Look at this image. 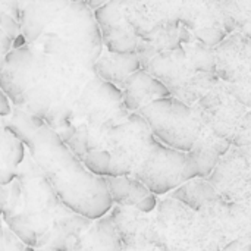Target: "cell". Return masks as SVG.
Returning <instances> with one entry per match:
<instances>
[{
	"mask_svg": "<svg viewBox=\"0 0 251 251\" xmlns=\"http://www.w3.org/2000/svg\"><path fill=\"white\" fill-rule=\"evenodd\" d=\"M121 97L125 109L129 113H137L144 106L171 97L166 87L149 75L144 69H138L126 78L121 88Z\"/></svg>",
	"mask_w": 251,
	"mask_h": 251,
	"instance_id": "17",
	"label": "cell"
},
{
	"mask_svg": "<svg viewBox=\"0 0 251 251\" xmlns=\"http://www.w3.org/2000/svg\"><path fill=\"white\" fill-rule=\"evenodd\" d=\"M128 115L129 112L122 103L121 90L94 75L74 101L63 126L54 134L81 162Z\"/></svg>",
	"mask_w": 251,
	"mask_h": 251,
	"instance_id": "6",
	"label": "cell"
},
{
	"mask_svg": "<svg viewBox=\"0 0 251 251\" xmlns=\"http://www.w3.org/2000/svg\"><path fill=\"white\" fill-rule=\"evenodd\" d=\"M24 251H44V250H35V249H31V247H25Z\"/></svg>",
	"mask_w": 251,
	"mask_h": 251,
	"instance_id": "29",
	"label": "cell"
},
{
	"mask_svg": "<svg viewBox=\"0 0 251 251\" xmlns=\"http://www.w3.org/2000/svg\"><path fill=\"white\" fill-rule=\"evenodd\" d=\"M7 190L3 224L25 247L71 251L93 222L60 201L28 151Z\"/></svg>",
	"mask_w": 251,
	"mask_h": 251,
	"instance_id": "2",
	"label": "cell"
},
{
	"mask_svg": "<svg viewBox=\"0 0 251 251\" xmlns=\"http://www.w3.org/2000/svg\"><path fill=\"white\" fill-rule=\"evenodd\" d=\"M9 4H10V1H0V12L4 10ZM10 50H12V41L4 34V31L0 28V72H1V69L4 66V59H6V56H7V53Z\"/></svg>",
	"mask_w": 251,
	"mask_h": 251,
	"instance_id": "25",
	"label": "cell"
},
{
	"mask_svg": "<svg viewBox=\"0 0 251 251\" xmlns=\"http://www.w3.org/2000/svg\"><path fill=\"white\" fill-rule=\"evenodd\" d=\"M25 246L0 221V251H24Z\"/></svg>",
	"mask_w": 251,
	"mask_h": 251,
	"instance_id": "24",
	"label": "cell"
},
{
	"mask_svg": "<svg viewBox=\"0 0 251 251\" xmlns=\"http://www.w3.org/2000/svg\"><path fill=\"white\" fill-rule=\"evenodd\" d=\"M93 76L91 69L68 65L24 44L7 53L0 72V91L10 106L24 109L57 132Z\"/></svg>",
	"mask_w": 251,
	"mask_h": 251,
	"instance_id": "1",
	"label": "cell"
},
{
	"mask_svg": "<svg viewBox=\"0 0 251 251\" xmlns=\"http://www.w3.org/2000/svg\"><path fill=\"white\" fill-rule=\"evenodd\" d=\"M229 143L225 140L213 135L204 125L200 129V134L193 146V149L188 151V156L193 159L196 169H197V178L207 179L218 165L219 159L229 150Z\"/></svg>",
	"mask_w": 251,
	"mask_h": 251,
	"instance_id": "18",
	"label": "cell"
},
{
	"mask_svg": "<svg viewBox=\"0 0 251 251\" xmlns=\"http://www.w3.org/2000/svg\"><path fill=\"white\" fill-rule=\"evenodd\" d=\"M151 225L159 251H222L201 216L171 197L159 200Z\"/></svg>",
	"mask_w": 251,
	"mask_h": 251,
	"instance_id": "7",
	"label": "cell"
},
{
	"mask_svg": "<svg viewBox=\"0 0 251 251\" xmlns=\"http://www.w3.org/2000/svg\"><path fill=\"white\" fill-rule=\"evenodd\" d=\"M116 162L122 176L137 179L156 197L166 196L197 178L196 165L188 153L159 143L138 113H131L121 126Z\"/></svg>",
	"mask_w": 251,
	"mask_h": 251,
	"instance_id": "5",
	"label": "cell"
},
{
	"mask_svg": "<svg viewBox=\"0 0 251 251\" xmlns=\"http://www.w3.org/2000/svg\"><path fill=\"white\" fill-rule=\"evenodd\" d=\"M154 251H159V250H157V249H156V250H154Z\"/></svg>",
	"mask_w": 251,
	"mask_h": 251,
	"instance_id": "30",
	"label": "cell"
},
{
	"mask_svg": "<svg viewBox=\"0 0 251 251\" xmlns=\"http://www.w3.org/2000/svg\"><path fill=\"white\" fill-rule=\"evenodd\" d=\"M124 249L126 251H154L151 213L146 215L134 207L112 206L107 213Z\"/></svg>",
	"mask_w": 251,
	"mask_h": 251,
	"instance_id": "14",
	"label": "cell"
},
{
	"mask_svg": "<svg viewBox=\"0 0 251 251\" xmlns=\"http://www.w3.org/2000/svg\"><path fill=\"white\" fill-rule=\"evenodd\" d=\"M71 251H126L109 216L93 221L88 229L74 243Z\"/></svg>",
	"mask_w": 251,
	"mask_h": 251,
	"instance_id": "20",
	"label": "cell"
},
{
	"mask_svg": "<svg viewBox=\"0 0 251 251\" xmlns=\"http://www.w3.org/2000/svg\"><path fill=\"white\" fill-rule=\"evenodd\" d=\"M100 29L101 44L106 50L119 54H132L138 38L129 28L121 9V0L106 1L93 12Z\"/></svg>",
	"mask_w": 251,
	"mask_h": 251,
	"instance_id": "15",
	"label": "cell"
},
{
	"mask_svg": "<svg viewBox=\"0 0 251 251\" xmlns=\"http://www.w3.org/2000/svg\"><path fill=\"white\" fill-rule=\"evenodd\" d=\"M215 75L246 107L251 106V38L229 34L213 49Z\"/></svg>",
	"mask_w": 251,
	"mask_h": 251,
	"instance_id": "11",
	"label": "cell"
},
{
	"mask_svg": "<svg viewBox=\"0 0 251 251\" xmlns=\"http://www.w3.org/2000/svg\"><path fill=\"white\" fill-rule=\"evenodd\" d=\"M25 153V146L7 131L4 118H0V185H9L15 179Z\"/></svg>",
	"mask_w": 251,
	"mask_h": 251,
	"instance_id": "21",
	"label": "cell"
},
{
	"mask_svg": "<svg viewBox=\"0 0 251 251\" xmlns=\"http://www.w3.org/2000/svg\"><path fill=\"white\" fill-rule=\"evenodd\" d=\"M25 149L56 196L74 213L97 221L110 212L113 203L104 178L88 172L49 126L37 129Z\"/></svg>",
	"mask_w": 251,
	"mask_h": 251,
	"instance_id": "4",
	"label": "cell"
},
{
	"mask_svg": "<svg viewBox=\"0 0 251 251\" xmlns=\"http://www.w3.org/2000/svg\"><path fill=\"white\" fill-rule=\"evenodd\" d=\"M137 113L146 121L159 143L182 153L193 149L203 126L194 109L174 97L156 100Z\"/></svg>",
	"mask_w": 251,
	"mask_h": 251,
	"instance_id": "10",
	"label": "cell"
},
{
	"mask_svg": "<svg viewBox=\"0 0 251 251\" xmlns=\"http://www.w3.org/2000/svg\"><path fill=\"white\" fill-rule=\"evenodd\" d=\"M4 124L7 131L24 146L29 141L34 132L44 125V122L38 118L15 106H10V113L4 118Z\"/></svg>",
	"mask_w": 251,
	"mask_h": 251,
	"instance_id": "23",
	"label": "cell"
},
{
	"mask_svg": "<svg viewBox=\"0 0 251 251\" xmlns=\"http://www.w3.org/2000/svg\"><path fill=\"white\" fill-rule=\"evenodd\" d=\"M144 71L162 82L171 97L187 106L196 104L219 82L215 74L199 72L182 47L156 54Z\"/></svg>",
	"mask_w": 251,
	"mask_h": 251,
	"instance_id": "9",
	"label": "cell"
},
{
	"mask_svg": "<svg viewBox=\"0 0 251 251\" xmlns=\"http://www.w3.org/2000/svg\"><path fill=\"white\" fill-rule=\"evenodd\" d=\"M168 197L191 209L193 212L199 213L204 207H207L212 201H215L219 196L206 179L194 178L184 182L172 193H169Z\"/></svg>",
	"mask_w": 251,
	"mask_h": 251,
	"instance_id": "22",
	"label": "cell"
},
{
	"mask_svg": "<svg viewBox=\"0 0 251 251\" xmlns=\"http://www.w3.org/2000/svg\"><path fill=\"white\" fill-rule=\"evenodd\" d=\"M7 196H9L7 185H0V215L4 212V207L7 203Z\"/></svg>",
	"mask_w": 251,
	"mask_h": 251,
	"instance_id": "27",
	"label": "cell"
},
{
	"mask_svg": "<svg viewBox=\"0 0 251 251\" xmlns=\"http://www.w3.org/2000/svg\"><path fill=\"white\" fill-rule=\"evenodd\" d=\"M206 181L222 200L250 207L251 149L231 146Z\"/></svg>",
	"mask_w": 251,
	"mask_h": 251,
	"instance_id": "12",
	"label": "cell"
},
{
	"mask_svg": "<svg viewBox=\"0 0 251 251\" xmlns=\"http://www.w3.org/2000/svg\"><path fill=\"white\" fill-rule=\"evenodd\" d=\"M10 113V103L6 96L0 91V118H6Z\"/></svg>",
	"mask_w": 251,
	"mask_h": 251,
	"instance_id": "26",
	"label": "cell"
},
{
	"mask_svg": "<svg viewBox=\"0 0 251 251\" xmlns=\"http://www.w3.org/2000/svg\"><path fill=\"white\" fill-rule=\"evenodd\" d=\"M200 122L232 147L251 149V112L219 81L191 106Z\"/></svg>",
	"mask_w": 251,
	"mask_h": 251,
	"instance_id": "8",
	"label": "cell"
},
{
	"mask_svg": "<svg viewBox=\"0 0 251 251\" xmlns=\"http://www.w3.org/2000/svg\"><path fill=\"white\" fill-rule=\"evenodd\" d=\"M140 68V63L135 57V54H119L112 53L103 47L99 59L93 65V72L97 78H100L104 82L112 84L118 90L122 88L124 82L129 75L137 72Z\"/></svg>",
	"mask_w": 251,
	"mask_h": 251,
	"instance_id": "19",
	"label": "cell"
},
{
	"mask_svg": "<svg viewBox=\"0 0 251 251\" xmlns=\"http://www.w3.org/2000/svg\"><path fill=\"white\" fill-rule=\"evenodd\" d=\"M24 43L68 65L93 71L103 44L93 10L85 1H18Z\"/></svg>",
	"mask_w": 251,
	"mask_h": 251,
	"instance_id": "3",
	"label": "cell"
},
{
	"mask_svg": "<svg viewBox=\"0 0 251 251\" xmlns=\"http://www.w3.org/2000/svg\"><path fill=\"white\" fill-rule=\"evenodd\" d=\"M104 3H106V1H96V0H87V1H85V4H87L93 12H94V10H97L99 7H101Z\"/></svg>",
	"mask_w": 251,
	"mask_h": 251,
	"instance_id": "28",
	"label": "cell"
},
{
	"mask_svg": "<svg viewBox=\"0 0 251 251\" xmlns=\"http://www.w3.org/2000/svg\"><path fill=\"white\" fill-rule=\"evenodd\" d=\"M104 182L113 206L134 207L141 213L150 215L159 203L154 194L131 176H106Z\"/></svg>",
	"mask_w": 251,
	"mask_h": 251,
	"instance_id": "16",
	"label": "cell"
},
{
	"mask_svg": "<svg viewBox=\"0 0 251 251\" xmlns=\"http://www.w3.org/2000/svg\"><path fill=\"white\" fill-rule=\"evenodd\" d=\"M221 250L228 244L250 238V207L225 201L218 197L199 212Z\"/></svg>",
	"mask_w": 251,
	"mask_h": 251,
	"instance_id": "13",
	"label": "cell"
}]
</instances>
